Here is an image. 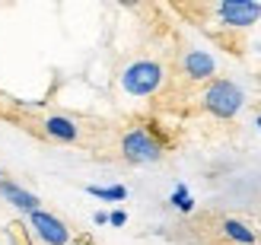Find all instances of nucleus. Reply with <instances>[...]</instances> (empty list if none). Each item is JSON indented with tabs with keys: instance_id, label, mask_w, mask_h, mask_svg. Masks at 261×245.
<instances>
[{
	"instance_id": "nucleus-12",
	"label": "nucleus",
	"mask_w": 261,
	"mask_h": 245,
	"mask_svg": "<svg viewBox=\"0 0 261 245\" xmlns=\"http://www.w3.org/2000/svg\"><path fill=\"white\" fill-rule=\"evenodd\" d=\"M0 182H4V169H0Z\"/></svg>"
},
{
	"instance_id": "nucleus-11",
	"label": "nucleus",
	"mask_w": 261,
	"mask_h": 245,
	"mask_svg": "<svg viewBox=\"0 0 261 245\" xmlns=\"http://www.w3.org/2000/svg\"><path fill=\"white\" fill-rule=\"evenodd\" d=\"M109 223H115V226H121V223H124V213H121V210H115V213L109 216Z\"/></svg>"
},
{
	"instance_id": "nucleus-9",
	"label": "nucleus",
	"mask_w": 261,
	"mask_h": 245,
	"mask_svg": "<svg viewBox=\"0 0 261 245\" xmlns=\"http://www.w3.org/2000/svg\"><path fill=\"white\" fill-rule=\"evenodd\" d=\"M223 233H226V239L239 242V245H255V233L245 223H239V220H226L223 223Z\"/></svg>"
},
{
	"instance_id": "nucleus-7",
	"label": "nucleus",
	"mask_w": 261,
	"mask_h": 245,
	"mask_svg": "<svg viewBox=\"0 0 261 245\" xmlns=\"http://www.w3.org/2000/svg\"><path fill=\"white\" fill-rule=\"evenodd\" d=\"M214 70H217V64L207 51H188L185 55V73L191 80H207V76H214Z\"/></svg>"
},
{
	"instance_id": "nucleus-1",
	"label": "nucleus",
	"mask_w": 261,
	"mask_h": 245,
	"mask_svg": "<svg viewBox=\"0 0 261 245\" xmlns=\"http://www.w3.org/2000/svg\"><path fill=\"white\" fill-rule=\"evenodd\" d=\"M242 102H245V96L232 80H217L204 93V108L211 115H217V118H232L242 108Z\"/></svg>"
},
{
	"instance_id": "nucleus-6",
	"label": "nucleus",
	"mask_w": 261,
	"mask_h": 245,
	"mask_svg": "<svg viewBox=\"0 0 261 245\" xmlns=\"http://www.w3.org/2000/svg\"><path fill=\"white\" fill-rule=\"evenodd\" d=\"M0 198H4V201H10L13 207L25 210V213H35V210H42V207H38L42 201H38V198L32 195V191H25V188H19V185H13V182H7V178L0 182Z\"/></svg>"
},
{
	"instance_id": "nucleus-10",
	"label": "nucleus",
	"mask_w": 261,
	"mask_h": 245,
	"mask_svg": "<svg viewBox=\"0 0 261 245\" xmlns=\"http://www.w3.org/2000/svg\"><path fill=\"white\" fill-rule=\"evenodd\" d=\"M89 195H96V198H106V201H121L127 191L124 188H89Z\"/></svg>"
},
{
	"instance_id": "nucleus-3",
	"label": "nucleus",
	"mask_w": 261,
	"mask_h": 245,
	"mask_svg": "<svg viewBox=\"0 0 261 245\" xmlns=\"http://www.w3.org/2000/svg\"><path fill=\"white\" fill-rule=\"evenodd\" d=\"M121 153H124V159L127 162H137V166H147V162H156L163 156V147L156 144V140L147 134V131H130V134H124V140H121Z\"/></svg>"
},
{
	"instance_id": "nucleus-4",
	"label": "nucleus",
	"mask_w": 261,
	"mask_h": 245,
	"mask_svg": "<svg viewBox=\"0 0 261 245\" xmlns=\"http://www.w3.org/2000/svg\"><path fill=\"white\" fill-rule=\"evenodd\" d=\"M29 223H32V229H35V236L42 239L45 245H67V242H70V229L64 226L55 213H48V210L29 213Z\"/></svg>"
},
{
	"instance_id": "nucleus-8",
	"label": "nucleus",
	"mask_w": 261,
	"mask_h": 245,
	"mask_svg": "<svg viewBox=\"0 0 261 245\" xmlns=\"http://www.w3.org/2000/svg\"><path fill=\"white\" fill-rule=\"evenodd\" d=\"M45 134L55 140H76V124L70 118H48L45 121Z\"/></svg>"
},
{
	"instance_id": "nucleus-13",
	"label": "nucleus",
	"mask_w": 261,
	"mask_h": 245,
	"mask_svg": "<svg viewBox=\"0 0 261 245\" xmlns=\"http://www.w3.org/2000/svg\"><path fill=\"white\" fill-rule=\"evenodd\" d=\"M258 127H261V118H258Z\"/></svg>"
},
{
	"instance_id": "nucleus-5",
	"label": "nucleus",
	"mask_w": 261,
	"mask_h": 245,
	"mask_svg": "<svg viewBox=\"0 0 261 245\" xmlns=\"http://www.w3.org/2000/svg\"><path fill=\"white\" fill-rule=\"evenodd\" d=\"M217 13L232 29H245V25L261 19V4H252V0H226V4L217 7Z\"/></svg>"
},
{
	"instance_id": "nucleus-2",
	"label": "nucleus",
	"mask_w": 261,
	"mask_h": 245,
	"mask_svg": "<svg viewBox=\"0 0 261 245\" xmlns=\"http://www.w3.org/2000/svg\"><path fill=\"white\" fill-rule=\"evenodd\" d=\"M163 83V67L156 61H137L121 73V86L130 96H150Z\"/></svg>"
}]
</instances>
